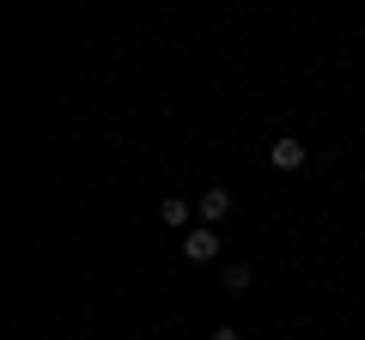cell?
<instances>
[{
  "instance_id": "obj_4",
  "label": "cell",
  "mask_w": 365,
  "mask_h": 340,
  "mask_svg": "<svg viewBox=\"0 0 365 340\" xmlns=\"http://www.w3.org/2000/svg\"><path fill=\"white\" fill-rule=\"evenodd\" d=\"M195 213H201V225H225L232 219V188H207V195L195 201Z\"/></svg>"
},
{
  "instance_id": "obj_1",
  "label": "cell",
  "mask_w": 365,
  "mask_h": 340,
  "mask_svg": "<svg viewBox=\"0 0 365 340\" xmlns=\"http://www.w3.org/2000/svg\"><path fill=\"white\" fill-rule=\"evenodd\" d=\"M182 255L189 262H213L220 255V225H189L182 231Z\"/></svg>"
},
{
  "instance_id": "obj_2",
  "label": "cell",
  "mask_w": 365,
  "mask_h": 340,
  "mask_svg": "<svg viewBox=\"0 0 365 340\" xmlns=\"http://www.w3.org/2000/svg\"><path fill=\"white\" fill-rule=\"evenodd\" d=\"M268 164H274V170H304V164H311V146L292 140V134H280V140L268 146Z\"/></svg>"
},
{
  "instance_id": "obj_6",
  "label": "cell",
  "mask_w": 365,
  "mask_h": 340,
  "mask_svg": "<svg viewBox=\"0 0 365 340\" xmlns=\"http://www.w3.org/2000/svg\"><path fill=\"white\" fill-rule=\"evenodd\" d=\"M207 340H237V328H213V334Z\"/></svg>"
},
{
  "instance_id": "obj_5",
  "label": "cell",
  "mask_w": 365,
  "mask_h": 340,
  "mask_svg": "<svg viewBox=\"0 0 365 340\" xmlns=\"http://www.w3.org/2000/svg\"><path fill=\"white\" fill-rule=\"evenodd\" d=\"M250 286H256V267H250V262H232V267H225V292H232V298H237V292H250Z\"/></svg>"
},
{
  "instance_id": "obj_3",
  "label": "cell",
  "mask_w": 365,
  "mask_h": 340,
  "mask_svg": "<svg viewBox=\"0 0 365 340\" xmlns=\"http://www.w3.org/2000/svg\"><path fill=\"white\" fill-rule=\"evenodd\" d=\"M158 219H165L170 231H189V225H195V201L189 195H165L158 201Z\"/></svg>"
}]
</instances>
